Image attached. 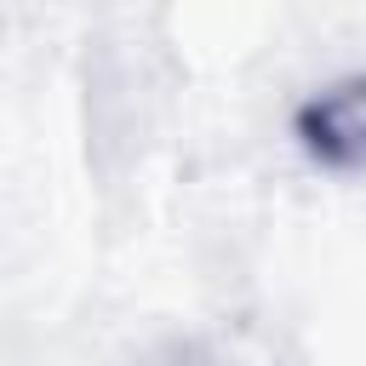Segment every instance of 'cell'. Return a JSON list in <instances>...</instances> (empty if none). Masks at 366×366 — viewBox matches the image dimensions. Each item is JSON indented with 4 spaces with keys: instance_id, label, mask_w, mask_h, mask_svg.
<instances>
[{
    "instance_id": "cell-1",
    "label": "cell",
    "mask_w": 366,
    "mask_h": 366,
    "mask_svg": "<svg viewBox=\"0 0 366 366\" xmlns=\"http://www.w3.org/2000/svg\"><path fill=\"white\" fill-rule=\"evenodd\" d=\"M292 137L326 172H366V74H337L292 114Z\"/></svg>"
},
{
    "instance_id": "cell-2",
    "label": "cell",
    "mask_w": 366,
    "mask_h": 366,
    "mask_svg": "<svg viewBox=\"0 0 366 366\" xmlns=\"http://www.w3.org/2000/svg\"><path fill=\"white\" fill-rule=\"evenodd\" d=\"M143 366H229L217 349H206V343H166L160 355H149Z\"/></svg>"
}]
</instances>
